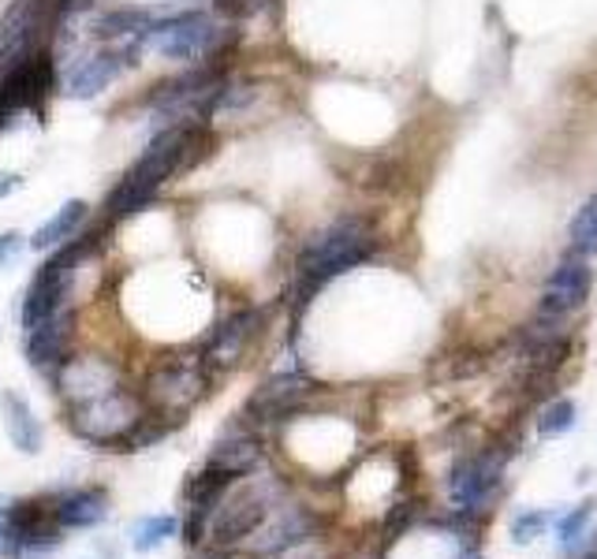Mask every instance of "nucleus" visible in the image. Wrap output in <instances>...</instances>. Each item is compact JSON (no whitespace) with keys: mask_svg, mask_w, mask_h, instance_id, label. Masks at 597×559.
<instances>
[{"mask_svg":"<svg viewBox=\"0 0 597 559\" xmlns=\"http://www.w3.org/2000/svg\"><path fill=\"white\" fill-rule=\"evenodd\" d=\"M71 325H75V314L63 306L60 314H52L41 321V325L27 328V362L41 373L57 370L71 354Z\"/></svg>","mask_w":597,"mask_h":559,"instance_id":"2eb2a0df","label":"nucleus"},{"mask_svg":"<svg viewBox=\"0 0 597 559\" xmlns=\"http://www.w3.org/2000/svg\"><path fill=\"white\" fill-rule=\"evenodd\" d=\"M68 411V425L75 437H82L87 444L98 448H120L127 451L131 437L138 433V425L146 422L149 406L143 400V392L116 384V389L94 395V400H82L75 406H63Z\"/></svg>","mask_w":597,"mask_h":559,"instance_id":"7ed1b4c3","label":"nucleus"},{"mask_svg":"<svg viewBox=\"0 0 597 559\" xmlns=\"http://www.w3.org/2000/svg\"><path fill=\"white\" fill-rule=\"evenodd\" d=\"M52 511H57L60 530H94V526H101L109 519V492L101 486L60 492V497L52 500Z\"/></svg>","mask_w":597,"mask_h":559,"instance_id":"f3484780","label":"nucleus"},{"mask_svg":"<svg viewBox=\"0 0 597 559\" xmlns=\"http://www.w3.org/2000/svg\"><path fill=\"white\" fill-rule=\"evenodd\" d=\"M590 511H594V503L583 500L579 508H571V514H564V519H560L557 533H560V545H564V548H571V545L583 537V526L590 522Z\"/></svg>","mask_w":597,"mask_h":559,"instance_id":"b1692460","label":"nucleus"},{"mask_svg":"<svg viewBox=\"0 0 597 559\" xmlns=\"http://www.w3.org/2000/svg\"><path fill=\"white\" fill-rule=\"evenodd\" d=\"M224 38H228V30H221L213 19L202 16L198 8H184V12H173V8H168L146 46H154L165 60L198 63V60L221 57Z\"/></svg>","mask_w":597,"mask_h":559,"instance_id":"0eeeda50","label":"nucleus"},{"mask_svg":"<svg viewBox=\"0 0 597 559\" xmlns=\"http://www.w3.org/2000/svg\"><path fill=\"white\" fill-rule=\"evenodd\" d=\"M571 251L579 257L597 254V195L586 202L579 213H575V220H571Z\"/></svg>","mask_w":597,"mask_h":559,"instance_id":"412c9836","label":"nucleus"},{"mask_svg":"<svg viewBox=\"0 0 597 559\" xmlns=\"http://www.w3.org/2000/svg\"><path fill=\"white\" fill-rule=\"evenodd\" d=\"M571 425H575V403H571V400H560V403H552L549 411L538 418V433H541V437H557V433H568Z\"/></svg>","mask_w":597,"mask_h":559,"instance_id":"4be33fe9","label":"nucleus"},{"mask_svg":"<svg viewBox=\"0 0 597 559\" xmlns=\"http://www.w3.org/2000/svg\"><path fill=\"white\" fill-rule=\"evenodd\" d=\"M549 522H552L549 511H522V514H516V522H511V541L530 545L538 533H546Z\"/></svg>","mask_w":597,"mask_h":559,"instance_id":"5701e85b","label":"nucleus"},{"mask_svg":"<svg viewBox=\"0 0 597 559\" xmlns=\"http://www.w3.org/2000/svg\"><path fill=\"white\" fill-rule=\"evenodd\" d=\"M4 429H8V440L23 451V455H38L41 451V422L30 411V403L23 395L16 392H4Z\"/></svg>","mask_w":597,"mask_h":559,"instance_id":"6ab92c4d","label":"nucleus"},{"mask_svg":"<svg viewBox=\"0 0 597 559\" xmlns=\"http://www.w3.org/2000/svg\"><path fill=\"white\" fill-rule=\"evenodd\" d=\"M176 530H179L176 514H146V519H138L131 526V545L138 552H154V548H162L168 537H176Z\"/></svg>","mask_w":597,"mask_h":559,"instance_id":"aec40b11","label":"nucleus"},{"mask_svg":"<svg viewBox=\"0 0 597 559\" xmlns=\"http://www.w3.org/2000/svg\"><path fill=\"white\" fill-rule=\"evenodd\" d=\"M19 187H23V176H12V171H4V176H0V198H8Z\"/></svg>","mask_w":597,"mask_h":559,"instance_id":"bb28decb","label":"nucleus"},{"mask_svg":"<svg viewBox=\"0 0 597 559\" xmlns=\"http://www.w3.org/2000/svg\"><path fill=\"white\" fill-rule=\"evenodd\" d=\"M262 462H265V448H262L258 433H251L247 425H239L213 444L206 467L224 470V474H232V478H247L262 467Z\"/></svg>","mask_w":597,"mask_h":559,"instance_id":"dca6fc26","label":"nucleus"},{"mask_svg":"<svg viewBox=\"0 0 597 559\" xmlns=\"http://www.w3.org/2000/svg\"><path fill=\"white\" fill-rule=\"evenodd\" d=\"M500 486V459L497 455H467L448 474V497L460 511H482Z\"/></svg>","mask_w":597,"mask_h":559,"instance_id":"f8f14e48","label":"nucleus"},{"mask_svg":"<svg viewBox=\"0 0 597 559\" xmlns=\"http://www.w3.org/2000/svg\"><path fill=\"white\" fill-rule=\"evenodd\" d=\"M146 52V38H124L116 46H101L90 57L75 60L68 71H63V94L79 101L98 98L101 90H109V82H116L127 68H135L138 57Z\"/></svg>","mask_w":597,"mask_h":559,"instance_id":"1a4fd4ad","label":"nucleus"},{"mask_svg":"<svg viewBox=\"0 0 597 559\" xmlns=\"http://www.w3.org/2000/svg\"><path fill=\"white\" fill-rule=\"evenodd\" d=\"M23 246H30L23 232H4V235H0V268L12 265L16 257L23 254Z\"/></svg>","mask_w":597,"mask_h":559,"instance_id":"393cba45","label":"nucleus"},{"mask_svg":"<svg viewBox=\"0 0 597 559\" xmlns=\"http://www.w3.org/2000/svg\"><path fill=\"white\" fill-rule=\"evenodd\" d=\"M213 8H217L221 16H228V19H239V16L251 12V0H213Z\"/></svg>","mask_w":597,"mask_h":559,"instance_id":"a878e982","label":"nucleus"},{"mask_svg":"<svg viewBox=\"0 0 597 559\" xmlns=\"http://www.w3.org/2000/svg\"><path fill=\"white\" fill-rule=\"evenodd\" d=\"M314 533H317L314 514L306 508H298V503L281 500L243 545H247L254 556H284V552H292V548L306 545Z\"/></svg>","mask_w":597,"mask_h":559,"instance_id":"9d476101","label":"nucleus"},{"mask_svg":"<svg viewBox=\"0 0 597 559\" xmlns=\"http://www.w3.org/2000/svg\"><path fill=\"white\" fill-rule=\"evenodd\" d=\"M0 552H4V514H0Z\"/></svg>","mask_w":597,"mask_h":559,"instance_id":"cd10ccee","label":"nucleus"},{"mask_svg":"<svg viewBox=\"0 0 597 559\" xmlns=\"http://www.w3.org/2000/svg\"><path fill=\"white\" fill-rule=\"evenodd\" d=\"M90 251H94V235H82V239L75 235V239H68L49 254V262L38 265L35 280H30L23 292V303H19V325H23V332L41 325L46 317L60 314V310L68 306L75 268H79V262Z\"/></svg>","mask_w":597,"mask_h":559,"instance_id":"423d86ee","label":"nucleus"},{"mask_svg":"<svg viewBox=\"0 0 597 559\" xmlns=\"http://www.w3.org/2000/svg\"><path fill=\"white\" fill-rule=\"evenodd\" d=\"M57 497L16 500L4 511V556L12 559H46L60 548V526L52 511Z\"/></svg>","mask_w":597,"mask_h":559,"instance_id":"6e6552de","label":"nucleus"},{"mask_svg":"<svg viewBox=\"0 0 597 559\" xmlns=\"http://www.w3.org/2000/svg\"><path fill=\"white\" fill-rule=\"evenodd\" d=\"M471 559H482V556H471Z\"/></svg>","mask_w":597,"mask_h":559,"instance_id":"c85d7f7f","label":"nucleus"},{"mask_svg":"<svg viewBox=\"0 0 597 559\" xmlns=\"http://www.w3.org/2000/svg\"><path fill=\"white\" fill-rule=\"evenodd\" d=\"M314 384L303 377V373H276L262 384V389H254V395L247 400V418L251 425H270V422H284L287 414H295L298 406L311 400Z\"/></svg>","mask_w":597,"mask_h":559,"instance_id":"9b49d317","label":"nucleus"},{"mask_svg":"<svg viewBox=\"0 0 597 559\" xmlns=\"http://www.w3.org/2000/svg\"><path fill=\"white\" fill-rule=\"evenodd\" d=\"M87 217H90L87 202L71 198V202H63V206L52 213V217L41 224L35 235H27V243L35 246V251H57V246H63L68 239H75V235H79V228L87 224Z\"/></svg>","mask_w":597,"mask_h":559,"instance_id":"a211bd4d","label":"nucleus"},{"mask_svg":"<svg viewBox=\"0 0 597 559\" xmlns=\"http://www.w3.org/2000/svg\"><path fill=\"white\" fill-rule=\"evenodd\" d=\"M373 251H378V232H373L370 217H362V213L336 217L295 257V284H292L295 306L303 310L329 280H336L340 273H348V268L370 262Z\"/></svg>","mask_w":597,"mask_h":559,"instance_id":"f03ea898","label":"nucleus"},{"mask_svg":"<svg viewBox=\"0 0 597 559\" xmlns=\"http://www.w3.org/2000/svg\"><path fill=\"white\" fill-rule=\"evenodd\" d=\"M258 321H262V310H254V306H243L236 314L217 321V325L209 328L206 343L198 347L209 370H228V365H236L243 359V351H247V343L254 340V332H258Z\"/></svg>","mask_w":597,"mask_h":559,"instance_id":"ddd939ff","label":"nucleus"},{"mask_svg":"<svg viewBox=\"0 0 597 559\" xmlns=\"http://www.w3.org/2000/svg\"><path fill=\"white\" fill-rule=\"evenodd\" d=\"M276 503H281V481L276 478H251L247 486H232L221 497L217 511L209 514L206 537L217 552H228V548L243 545L247 537L258 530Z\"/></svg>","mask_w":597,"mask_h":559,"instance_id":"20e7f679","label":"nucleus"},{"mask_svg":"<svg viewBox=\"0 0 597 559\" xmlns=\"http://www.w3.org/2000/svg\"><path fill=\"white\" fill-rule=\"evenodd\" d=\"M590 284H594V273L586 265V257L571 254L552 268L549 284H546V295H541V314H571L579 310L586 298H590Z\"/></svg>","mask_w":597,"mask_h":559,"instance_id":"4468645a","label":"nucleus"},{"mask_svg":"<svg viewBox=\"0 0 597 559\" xmlns=\"http://www.w3.org/2000/svg\"><path fill=\"white\" fill-rule=\"evenodd\" d=\"M209 381H213V370L206 365V359H202V351L173 354V359H162L149 370L143 400L157 418H173L179 425L190 406L209 392Z\"/></svg>","mask_w":597,"mask_h":559,"instance_id":"39448f33","label":"nucleus"},{"mask_svg":"<svg viewBox=\"0 0 597 559\" xmlns=\"http://www.w3.org/2000/svg\"><path fill=\"white\" fill-rule=\"evenodd\" d=\"M206 135V124H168L157 127L138 160L124 171L120 183L105 195V217L124 220L131 213L146 209L149 202L162 195V187L173 176H179L190 165V149Z\"/></svg>","mask_w":597,"mask_h":559,"instance_id":"f257e3e1","label":"nucleus"}]
</instances>
